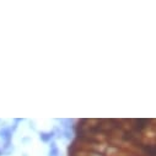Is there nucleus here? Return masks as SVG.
<instances>
[{
    "mask_svg": "<svg viewBox=\"0 0 156 156\" xmlns=\"http://www.w3.org/2000/svg\"><path fill=\"white\" fill-rule=\"evenodd\" d=\"M52 152H51V156H57V154H58V150H57V147L54 146V144H53V146H52Z\"/></svg>",
    "mask_w": 156,
    "mask_h": 156,
    "instance_id": "nucleus-1",
    "label": "nucleus"
}]
</instances>
